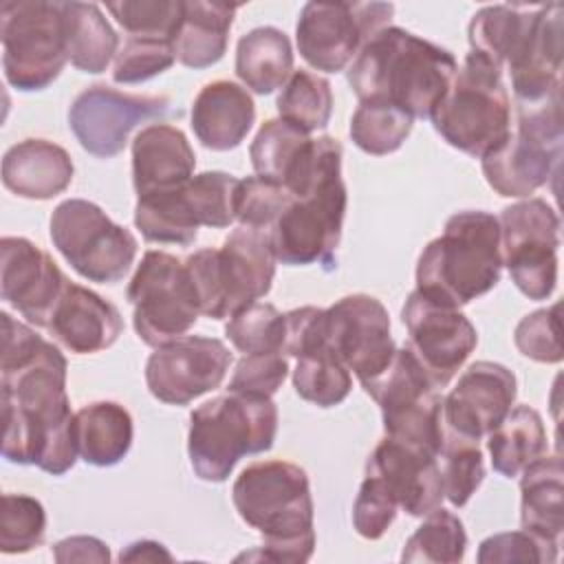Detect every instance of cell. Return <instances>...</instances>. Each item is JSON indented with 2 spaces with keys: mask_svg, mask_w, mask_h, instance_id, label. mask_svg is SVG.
<instances>
[{
  "mask_svg": "<svg viewBox=\"0 0 564 564\" xmlns=\"http://www.w3.org/2000/svg\"><path fill=\"white\" fill-rule=\"evenodd\" d=\"M2 322V456L64 476L79 458L62 350L7 311Z\"/></svg>",
  "mask_w": 564,
  "mask_h": 564,
  "instance_id": "6da1fadb",
  "label": "cell"
},
{
  "mask_svg": "<svg viewBox=\"0 0 564 564\" xmlns=\"http://www.w3.org/2000/svg\"><path fill=\"white\" fill-rule=\"evenodd\" d=\"M458 64L454 55L401 26L377 31L348 68V84L359 101H379L430 119L445 97Z\"/></svg>",
  "mask_w": 564,
  "mask_h": 564,
  "instance_id": "7a4b0ae2",
  "label": "cell"
},
{
  "mask_svg": "<svg viewBox=\"0 0 564 564\" xmlns=\"http://www.w3.org/2000/svg\"><path fill=\"white\" fill-rule=\"evenodd\" d=\"M231 500L238 516L264 542L247 560L306 562L315 551V507L306 471L289 460L247 465L234 480ZM238 557V560H240Z\"/></svg>",
  "mask_w": 564,
  "mask_h": 564,
  "instance_id": "3957f363",
  "label": "cell"
},
{
  "mask_svg": "<svg viewBox=\"0 0 564 564\" xmlns=\"http://www.w3.org/2000/svg\"><path fill=\"white\" fill-rule=\"evenodd\" d=\"M502 273L500 225L482 209L456 212L443 234L427 242L416 262V289L449 306L489 293Z\"/></svg>",
  "mask_w": 564,
  "mask_h": 564,
  "instance_id": "277c9868",
  "label": "cell"
},
{
  "mask_svg": "<svg viewBox=\"0 0 564 564\" xmlns=\"http://www.w3.org/2000/svg\"><path fill=\"white\" fill-rule=\"evenodd\" d=\"M278 434V408L267 397L223 394L189 414L187 454L194 474L225 482L247 454L269 452Z\"/></svg>",
  "mask_w": 564,
  "mask_h": 564,
  "instance_id": "5b68a950",
  "label": "cell"
},
{
  "mask_svg": "<svg viewBox=\"0 0 564 564\" xmlns=\"http://www.w3.org/2000/svg\"><path fill=\"white\" fill-rule=\"evenodd\" d=\"M275 262L269 231L240 225L220 249L205 247L187 256L185 267L200 313L209 319H225L271 291Z\"/></svg>",
  "mask_w": 564,
  "mask_h": 564,
  "instance_id": "8992f818",
  "label": "cell"
},
{
  "mask_svg": "<svg viewBox=\"0 0 564 564\" xmlns=\"http://www.w3.org/2000/svg\"><path fill=\"white\" fill-rule=\"evenodd\" d=\"M430 119L452 148L469 156L482 159L500 148L511 132L502 68L469 51Z\"/></svg>",
  "mask_w": 564,
  "mask_h": 564,
  "instance_id": "52a82bcc",
  "label": "cell"
},
{
  "mask_svg": "<svg viewBox=\"0 0 564 564\" xmlns=\"http://www.w3.org/2000/svg\"><path fill=\"white\" fill-rule=\"evenodd\" d=\"M518 123L507 141L480 159L489 187L507 198H531L560 170L564 123L562 90L516 104Z\"/></svg>",
  "mask_w": 564,
  "mask_h": 564,
  "instance_id": "ba28073f",
  "label": "cell"
},
{
  "mask_svg": "<svg viewBox=\"0 0 564 564\" xmlns=\"http://www.w3.org/2000/svg\"><path fill=\"white\" fill-rule=\"evenodd\" d=\"M0 40L4 79L20 93L48 88L68 62L62 2L4 0Z\"/></svg>",
  "mask_w": 564,
  "mask_h": 564,
  "instance_id": "9c48e42d",
  "label": "cell"
},
{
  "mask_svg": "<svg viewBox=\"0 0 564 564\" xmlns=\"http://www.w3.org/2000/svg\"><path fill=\"white\" fill-rule=\"evenodd\" d=\"M48 227L55 249L88 282L117 284L137 258L132 231L112 223L99 205L86 198L62 200Z\"/></svg>",
  "mask_w": 564,
  "mask_h": 564,
  "instance_id": "30bf717a",
  "label": "cell"
},
{
  "mask_svg": "<svg viewBox=\"0 0 564 564\" xmlns=\"http://www.w3.org/2000/svg\"><path fill=\"white\" fill-rule=\"evenodd\" d=\"M126 295L132 304L134 330L152 348L187 335L200 315L185 262L167 251L150 249L143 253Z\"/></svg>",
  "mask_w": 564,
  "mask_h": 564,
  "instance_id": "8fae6325",
  "label": "cell"
},
{
  "mask_svg": "<svg viewBox=\"0 0 564 564\" xmlns=\"http://www.w3.org/2000/svg\"><path fill=\"white\" fill-rule=\"evenodd\" d=\"M344 214L346 185L341 165H337L324 172L308 194L291 198L286 209L278 216L269 231L275 258L291 267L319 262L324 269H333Z\"/></svg>",
  "mask_w": 564,
  "mask_h": 564,
  "instance_id": "7c38bea8",
  "label": "cell"
},
{
  "mask_svg": "<svg viewBox=\"0 0 564 564\" xmlns=\"http://www.w3.org/2000/svg\"><path fill=\"white\" fill-rule=\"evenodd\" d=\"M500 256L511 282L529 300H546L557 286L560 216L544 198H524L500 212Z\"/></svg>",
  "mask_w": 564,
  "mask_h": 564,
  "instance_id": "4fadbf2b",
  "label": "cell"
},
{
  "mask_svg": "<svg viewBox=\"0 0 564 564\" xmlns=\"http://www.w3.org/2000/svg\"><path fill=\"white\" fill-rule=\"evenodd\" d=\"M390 2H306L295 24L302 59L324 73L344 70L361 46L390 26Z\"/></svg>",
  "mask_w": 564,
  "mask_h": 564,
  "instance_id": "5bb4252c",
  "label": "cell"
},
{
  "mask_svg": "<svg viewBox=\"0 0 564 564\" xmlns=\"http://www.w3.org/2000/svg\"><path fill=\"white\" fill-rule=\"evenodd\" d=\"M170 106V97L165 95H132L106 84H95L73 99L68 126L88 154L112 159L126 148L137 126L163 119Z\"/></svg>",
  "mask_w": 564,
  "mask_h": 564,
  "instance_id": "9a60e30c",
  "label": "cell"
},
{
  "mask_svg": "<svg viewBox=\"0 0 564 564\" xmlns=\"http://www.w3.org/2000/svg\"><path fill=\"white\" fill-rule=\"evenodd\" d=\"M401 319L408 328V346L419 357L436 388L452 381L478 344L476 326L456 306L443 304L414 289L403 308Z\"/></svg>",
  "mask_w": 564,
  "mask_h": 564,
  "instance_id": "2e32d148",
  "label": "cell"
},
{
  "mask_svg": "<svg viewBox=\"0 0 564 564\" xmlns=\"http://www.w3.org/2000/svg\"><path fill=\"white\" fill-rule=\"evenodd\" d=\"M326 326L330 352L355 372L361 386L381 375L397 352L390 335V315L368 293L344 295L330 304L326 308Z\"/></svg>",
  "mask_w": 564,
  "mask_h": 564,
  "instance_id": "e0dca14e",
  "label": "cell"
},
{
  "mask_svg": "<svg viewBox=\"0 0 564 564\" xmlns=\"http://www.w3.org/2000/svg\"><path fill=\"white\" fill-rule=\"evenodd\" d=\"M231 366L229 348L205 335H183L159 346L145 364V383L154 399L167 405H187L218 388Z\"/></svg>",
  "mask_w": 564,
  "mask_h": 564,
  "instance_id": "ac0fdd59",
  "label": "cell"
},
{
  "mask_svg": "<svg viewBox=\"0 0 564 564\" xmlns=\"http://www.w3.org/2000/svg\"><path fill=\"white\" fill-rule=\"evenodd\" d=\"M68 278L55 260L22 236L0 240V295L29 324L46 328Z\"/></svg>",
  "mask_w": 564,
  "mask_h": 564,
  "instance_id": "d6986e66",
  "label": "cell"
},
{
  "mask_svg": "<svg viewBox=\"0 0 564 564\" xmlns=\"http://www.w3.org/2000/svg\"><path fill=\"white\" fill-rule=\"evenodd\" d=\"M518 394L516 375L496 361H476L458 377L456 386L443 397L445 427L480 441L511 410Z\"/></svg>",
  "mask_w": 564,
  "mask_h": 564,
  "instance_id": "ffe728a7",
  "label": "cell"
},
{
  "mask_svg": "<svg viewBox=\"0 0 564 564\" xmlns=\"http://www.w3.org/2000/svg\"><path fill=\"white\" fill-rule=\"evenodd\" d=\"M366 474L381 478L399 509L412 518L427 516L445 498L438 458L390 436L381 438L368 456Z\"/></svg>",
  "mask_w": 564,
  "mask_h": 564,
  "instance_id": "44dd1931",
  "label": "cell"
},
{
  "mask_svg": "<svg viewBox=\"0 0 564 564\" xmlns=\"http://www.w3.org/2000/svg\"><path fill=\"white\" fill-rule=\"evenodd\" d=\"M46 330L62 348L75 355H90L110 348L119 339L123 319L112 302L68 280Z\"/></svg>",
  "mask_w": 564,
  "mask_h": 564,
  "instance_id": "7402d4cb",
  "label": "cell"
},
{
  "mask_svg": "<svg viewBox=\"0 0 564 564\" xmlns=\"http://www.w3.org/2000/svg\"><path fill=\"white\" fill-rule=\"evenodd\" d=\"M562 18L560 2L542 4L524 46L507 64L516 104L540 101L562 90Z\"/></svg>",
  "mask_w": 564,
  "mask_h": 564,
  "instance_id": "603a6c76",
  "label": "cell"
},
{
  "mask_svg": "<svg viewBox=\"0 0 564 564\" xmlns=\"http://www.w3.org/2000/svg\"><path fill=\"white\" fill-rule=\"evenodd\" d=\"M196 154L183 130L150 123L132 139V183L137 196L174 189L194 176Z\"/></svg>",
  "mask_w": 564,
  "mask_h": 564,
  "instance_id": "cb8c5ba5",
  "label": "cell"
},
{
  "mask_svg": "<svg viewBox=\"0 0 564 564\" xmlns=\"http://www.w3.org/2000/svg\"><path fill=\"white\" fill-rule=\"evenodd\" d=\"M256 121V104L247 88L229 79L205 84L192 104V130L196 139L214 150L238 148Z\"/></svg>",
  "mask_w": 564,
  "mask_h": 564,
  "instance_id": "d4e9b609",
  "label": "cell"
},
{
  "mask_svg": "<svg viewBox=\"0 0 564 564\" xmlns=\"http://www.w3.org/2000/svg\"><path fill=\"white\" fill-rule=\"evenodd\" d=\"M73 174L70 154L46 139H24L2 156V183L20 198H55L73 183Z\"/></svg>",
  "mask_w": 564,
  "mask_h": 564,
  "instance_id": "484cf974",
  "label": "cell"
},
{
  "mask_svg": "<svg viewBox=\"0 0 564 564\" xmlns=\"http://www.w3.org/2000/svg\"><path fill=\"white\" fill-rule=\"evenodd\" d=\"M522 529L560 544L564 531V469L562 458L546 452L520 471Z\"/></svg>",
  "mask_w": 564,
  "mask_h": 564,
  "instance_id": "4316f807",
  "label": "cell"
},
{
  "mask_svg": "<svg viewBox=\"0 0 564 564\" xmlns=\"http://www.w3.org/2000/svg\"><path fill=\"white\" fill-rule=\"evenodd\" d=\"M238 7L227 2H183V18L172 37L176 59L187 68H207L223 59Z\"/></svg>",
  "mask_w": 564,
  "mask_h": 564,
  "instance_id": "83f0119b",
  "label": "cell"
},
{
  "mask_svg": "<svg viewBox=\"0 0 564 564\" xmlns=\"http://www.w3.org/2000/svg\"><path fill=\"white\" fill-rule=\"evenodd\" d=\"M132 416L117 401H95L75 412L77 452L88 465L112 467L121 463L132 447Z\"/></svg>",
  "mask_w": 564,
  "mask_h": 564,
  "instance_id": "f1b7e54d",
  "label": "cell"
},
{
  "mask_svg": "<svg viewBox=\"0 0 564 564\" xmlns=\"http://www.w3.org/2000/svg\"><path fill=\"white\" fill-rule=\"evenodd\" d=\"M542 4H489L474 13L467 26L469 51L502 68L524 46Z\"/></svg>",
  "mask_w": 564,
  "mask_h": 564,
  "instance_id": "f546056e",
  "label": "cell"
},
{
  "mask_svg": "<svg viewBox=\"0 0 564 564\" xmlns=\"http://www.w3.org/2000/svg\"><path fill=\"white\" fill-rule=\"evenodd\" d=\"M293 73V46L284 31L258 26L245 33L236 46V75L256 95H271Z\"/></svg>",
  "mask_w": 564,
  "mask_h": 564,
  "instance_id": "4dcf8cb0",
  "label": "cell"
},
{
  "mask_svg": "<svg viewBox=\"0 0 564 564\" xmlns=\"http://www.w3.org/2000/svg\"><path fill=\"white\" fill-rule=\"evenodd\" d=\"M68 62L90 75H99L117 57L119 37L95 2H62Z\"/></svg>",
  "mask_w": 564,
  "mask_h": 564,
  "instance_id": "1f68e13d",
  "label": "cell"
},
{
  "mask_svg": "<svg viewBox=\"0 0 564 564\" xmlns=\"http://www.w3.org/2000/svg\"><path fill=\"white\" fill-rule=\"evenodd\" d=\"M487 449L491 467L505 476L516 478L520 471L546 452V430L538 410L516 405L487 434Z\"/></svg>",
  "mask_w": 564,
  "mask_h": 564,
  "instance_id": "d6a6232c",
  "label": "cell"
},
{
  "mask_svg": "<svg viewBox=\"0 0 564 564\" xmlns=\"http://www.w3.org/2000/svg\"><path fill=\"white\" fill-rule=\"evenodd\" d=\"M134 225L150 242L192 245L198 236V218L185 194V185L152 192L137 198Z\"/></svg>",
  "mask_w": 564,
  "mask_h": 564,
  "instance_id": "836d02e7",
  "label": "cell"
},
{
  "mask_svg": "<svg viewBox=\"0 0 564 564\" xmlns=\"http://www.w3.org/2000/svg\"><path fill=\"white\" fill-rule=\"evenodd\" d=\"M311 141L306 132L289 121L267 119L249 145L251 165L258 176L284 187L297 172Z\"/></svg>",
  "mask_w": 564,
  "mask_h": 564,
  "instance_id": "e575fe53",
  "label": "cell"
},
{
  "mask_svg": "<svg viewBox=\"0 0 564 564\" xmlns=\"http://www.w3.org/2000/svg\"><path fill=\"white\" fill-rule=\"evenodd\" d=\"M467 551V533L463 527V520L443 509L436 507L427 516H423V522L419 529L408 538L401 551V562L408 564H456L463 562Z\"/></svg>",
  "mask_w": 564,
  "mask_h": 564,
  "instance_id": "d590c367",
  "label": "cell"
},
{
  "mask_svg": "<svg viewBox=\"0 0 564 564\" xmlns=\"http://www.w3.org/2000/svg\"><path fill=\"white\" fill-rule=\"evenodd\" d=\"M278 115L302 132L311 134L328 126L333 115L330 82L311 70H293L278 95Z\"/></svg>",
  "mask_w": 564,
  "mask_h": 564,
  "instance_id": "8d00e7d4",
  "label": "cell"
},
{
  "mask_svg": "<svg viewBox=\"0 0 564 564\" xmlns=\"http://www.w3.org/2000/svg\"><path fill=\"white\" fill-rule=\"evenodd\" d=\"M386 436L397 438L405 445L419 447L438 458L443 436H445V421H443V397L438 390L381 412Z\"/></svg>",
  "mask_w": 564,
  "mask_h": 564,
  "instance_id": "74e56055",
  "label": "cell"
},
{
  "mask_svg": "<svg viewBox=\"0 0 564 564\" xmlns=\"http://www.w3.org/2000/svg\"><path fill=\"white\" fill-rule=\"evenodd\" d=\"M414 119L388 104L359 101L350 119L352 143L372 156L397 152L412 132Z\"/></svg>",
  "mask_w": 564,
  "mask_h": 564,
  "instance_id": "f35d334b",
  "label": "cell"
},
{
  "mask_svg": "<svg viewBox=\"0 0 564 564\" xmlns=\"http://www.w3.org/2000/svg\"><path fill=\"white\" fill-rule=\"evenodd\" d=\"M438 469L445 498L454 507H465L485 480V460L478 441L445 427L438 452Z\"/></svg>",
  "mask_w": 564,
  "mask_h": 564,
  "instance_id": "ab89813d",
  "label": "cell"
},
{
  "mask_svg": "<svg viewBox=\"0 0 564 564\" xmlns=\"http://www.w3.org/2000/svg\"><path fill=\"white\" fill-rule=\"evenodd\" d=\"M293 388L304 401L315 403L317 408H333L350 394L352 377L333 352H319L297 359Z\"/></svg>",
  "mask_w": 564,
  "mask_h": 564,
  "instance_id": "60d3db41",
  "label": "cell"
},
{
  "mask_svg": "<svg viewBox=\"0 0 564 564\" xmlns=\"http://www.w3.org/2000/svg\"><path fill=\"white\" fill-rule=\"evenodd\" d=\"M225 335L245 355L284 352L286 319L273 304L253 302L229 317Z\"/></svg>",
  "mask_w": 564,
  "mask_h": 564,
  "instance_id": "b9f144b4",
  "label": "cell"
},
{
  "mask_svg": "<svg viewBox=\"0 0 564 564\" xmlns=\"http://www.w3.org/2000/svg\"><path fill=\"white\" fill-rule=\"evenodd\" d=\"M44 505L26 494H4L0 511V551L7 555L29 553L44 542Z\"/></svg>",
  "mask_w": 564,
  "mask_h": 564,
  "instance_id": "7bdbcfd3",
  "label": "cell"
},
{
  "mask_svg": "<svg viewBox=\"0 0 564 564\" xmlns=\"http://www.w3.org/2000/svg\"><path fill=\"white\" fill-rule=\"evenodd\" d=\"M240 178L227 172H200L185 183V194L200 225L225 229L236 220V192Z\"/></svg>",
  "mask_w": 564,
  "mask_h": 564,
  "instance_id": "ee69618b",
  "label": "cell"
},
{
  "mask_svg": "<svg viewBox=\"0 0 564 564\" xmlns=\"http://www.w3.org/2000/svg\"><path fill=\"white\" fill-rule=\"evenodd\" d=\"M112 18L130 37H174L183 18V0H119L106 2Z\"/></svg>",
  "mask_w": 564,
  "mask_h": 564,
  "instance_id": "f6af8a7d",
  "label": "cell"
},
{
  "mask_svg": "<svg viewBox=\"0 0 564 564\" xmlns=\"http://www.w3.org/2000/svg\"><path fill=\"white\" fill-rule=\"evenodd\" d=\"M174 46L170 40L159 37H128L115 57L112 79L117 84H141L174 64Z\"/></svg>",
  "mask_w": 564,
  "mask_h": 564,
  "instance_id": "bcb514c9",
  "label": "cell"
},
{
  "mask_svg": "<svg viewBox=\"0 0 564 564\" xmlns=\"http://www.w3.org/2000/svg\"><path fill=\"white\" fill-rule=\"evenodd\" d=\"M291 198L293 196L282 185L258 174L240 178L236 192V220L242 227L271 231Z\"/></svg>",
  "mask_w": 564,
  "mask_h": 564,
  "instance_id": "7dc6e473",
  "label": "cell"
},
{
  "mask_svg": "<svg viewBox=\"0 0 564 564\" xmlns=\"http://www.w3.org/2000/svg\"><path fill=\"white\" fill-rule=\"evenodd\" d=\"M560 304L538 308L524 315L513 333L518 350L540 364H560L564 357L560 341Z\"/></svg>",
  "mask_w": 564,
  "mask_h": 564,
  "instance_id": "c3c4849f",
  "label": "cell"
},
{
  "mask_svg": "<svg viewBox=\"0 0 564 564\" xmlns=\"http://www.w3.org/2000/svg\"><path fill=\"white\" fill-rule=\"evenodd\" d=\"M560 544L542 540L529 531H507L489 535L480 542L476 560L480 564H511V562H557Z\"/></svg>",
  "mask_w": 564,
  "mask_h": 564,
  "instance_id": "681fc988",
  "label": "cell"
},
{
  "mask_svg": "<svg viewBox=\"0 0 564 564\" xmlns=\"http://www.w3.org/2000/svg\"><path fill=\"white\" fill-rule=\"evenodd\" d=\"M289 364L282 352H253L238 359L229 379V392L271 399L284 383Z\"/></svg>",
  "mask_w": 564,
  "mask_h": 564,
  "instance_id": "f907efd6",
  "label": "cell"
},
{
  "mask_svg": "<svg viewBox=\"0 0 564 564\" xmlns=\"http://www.w3.org/2000/svg\"><path fill=\"white\" fill-rule=\"evenodd\" d=\"M399 505L381 478L366 474L352 505V527L366 540H379L394 522Z\"/></svg>",
  "mask_w": 564,
  "mask_h": 564,
  "instance_id": "816d5d0a",
  "label": "cell"
},
{
  "mask_svg": "<svg viewBox=\"0 0 564 564\" xmlns=\"http://www.w3.org/2000/svg\"><path fill=\"white\" fill-rule=\"evenodd\" d=\"M286 337L284 352L291 357H311L319 352H330L328 348V326L326 308L300 306L284 313Z\"/></svg>",
  "mask_w": 564,
  "mask_h": 564,
  "instance_id": "f5cc1de1",
  "label": "cell"
},
{
  "mask_svg": "<svg viewBox=\"0 0 564 564\" xmlns=\"http://www.w3.org/2000/svg\"><path fill=\"white\" fill-rule=\"evenodd\" d=\"M53 560L57 564H70V562L108 564L110 549L106 542H101L95 535H70L53 544Z\"/></svg>",
  "mask_w": 564,
  "mask_h": 564,
  "instance_id": "db71d44e",
  "label": "cell"
},
{
  "mask_svg": "<svg viewBox=\"0 0 564 564\" xmlns=\"http://www.w3.org/2000/svg\"><path fill=\"white\" fill-rule=\"evenodd\" d=\"M172 553L154 540H137L130 542L119 553V562H172Z\"/></svg>",
  "mask_w": 564,
  "mask_h": 564,
  "instance_id": "11a10c76",
  "label": "cell"
}]
</instances>
